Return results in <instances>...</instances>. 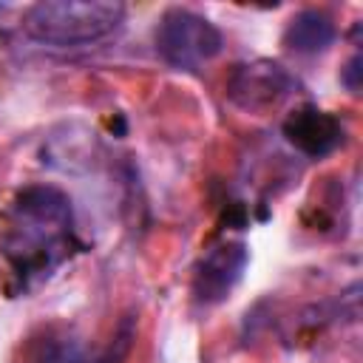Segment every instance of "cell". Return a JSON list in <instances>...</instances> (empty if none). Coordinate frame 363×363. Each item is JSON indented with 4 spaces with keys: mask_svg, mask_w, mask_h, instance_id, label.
<instances>
[{
    "mask_svg": "<svg viewBox=\"0 0 363 363\" xmlns=\"http://www.w3.org/2000/svg\"><path fill=\"white\" fill-rule=\"evenodd\" d=\"M82 250L74 201L54 184H26L3 216L0 252L9 264L14 292L48 281Z\"/></svg>",
    "mask_w": 363,
    "mask_h": 363,
    "instance_id": "obj_1",
    "label": "cell"
},
{
    "mask_svg": "<svg viewBox=\"0 0 363 363\" xmlns=\"http://www.w3.org/2000/svg\"><path fill=\"white\" fill-rule=\"evenodd\" d=\"M125 14L116 0H43L26 9L20 28L37 45L85 48L116 34Z\"/></svg>",
    "mask_w": 363,
    "mask_h": 363,
    "instance_id": "obj_2",
    "label": "cell"
},
{
    "mask_svg": "<svg viewBox=\"0 0 363 363\" xmlns=\"http://www.w3.org/2000/svg\"><path fill=\"white\" fill-rule=\"evenodd\" d=\"M153 48L170 68L196 71L224 51V34L204 14L184 6H170L156 23Z\"/></svg>",
    "mask_w": 363,
    "mask_h": 363,
    "instance_id": "obj_3",
    "label": "cell"
},
{
    "mask_svg": "<svg viewBox=\"0 0 363 363\" xmlns=\"http://www.w3.org/2000/svg\"><path fill=\"white\" fill-rule=\"evenodd\" d=\"M298 91V79L275 60L235 65L227 79V99L247 113H269Z\"/></svg>",
    "mask_w": 363,
    "mask_h": 363,
    "instance_id": "obj_4",
    "label": "cell"
},
{
    "mask_svg": "<svg viewBox=\"0 0 363 363\" xmlns=\"http://www.w3.org/2000/svg\"><path fill=\"white\" fill-rule=\"evenodd\" d=\"M247 264H250V250L244 241H218L207 247L193 267V281H190L193 301L199 306L224 303L244 278Z\"/></svg>",
    "mask_w": 363,
    "mask_h": 363,
    "instance_id": "obj_5",
    "label": "cell"
},
{
    "mask_svg": "<svg viewBox=\"0 0 363 363\" xmlns=\"http://www.w3.org/2000/svg\"><path fill=\"white\" fill-rule=\"evenodd\" d=\"M284 139L306 159H326L346 142V125L332 111L318 105H301L281 122Z\"/></svg>",
    "mask_w": 363,
    "mask_h": 363,
    "instance_id": "obj_6",
    "label": "cell"
},
{
    "mask_svg": "<svg viewBox=\"0 0 363 363\" xmlns=\"http://www.w3.org/2000/svg\"><path fill=\"white\" fill-rule=\"evenodd\" d=\"M133 337H136L133 318H122L105 346L91 349L88 343L68 337V335L48 337V340H43L40 352L34 354V363H125L130 354Z\"/></svg>",
    "mask_w": 363,
    "mask_h": 363,
    "instance_id": "obj_7",
    "label": "cell"
},
{
    "mask_svg": "<svg viewBox=\"0 0 363 363\" xmlns=\"http://www.w3.org/2000/svg\"><path fill=\"white\" fill-rule=\"evenodd\" d=\"M337 40V26L323 9H301L284 28V45L301 57H315L332 48Z\"/></svg>",
    "mask_w": 363,
    "mask_h": 363,
    "instance_id": "obj_8",
    "label": "cell"
},
{
    "mask_svg": "<svg viewBox=\"0 0 363 363\" xmlns=\"http://www.w3.org/2000/svg\"><path fill=\"white\" fill-rule=\"evenodd\" d=\"M360 74H363V68H360V54H352L349 62L340 68V82H343L352 94H357V91H360Z\"/></svg>",
    "mask_w": 363,
    "mask_h": 363,
    "instance_id": "obj_9",
    "label": "cell"
}]
</instances>
